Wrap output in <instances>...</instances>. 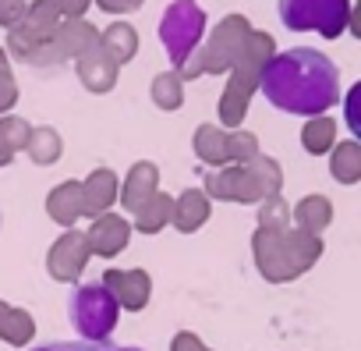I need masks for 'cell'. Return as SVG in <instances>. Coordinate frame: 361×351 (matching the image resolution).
I'll list each match as a JSON object with an SVG mask.
<instances>
[{"mask_svg":"<svg viewBox=\"0 0 361 351\" xmlns=\"http://www.w3.org/2000/svg\"><path fill=\"white\" fill-rule=\"evenodd\" d=\"M68 323L75 326L78 340L106 344L121 323V298L103 280H82L68 291Z\"/></svg>","mask_w":361,"mask_h":351,"instance_id":"7a4b0ae2","label":"cell"},{"mask_svg":"<svg viewBox=\"0 0 361 351\" xmlns=\"http://www.w3.org/2000/svg\"><path fill=\"white\" fill-rule=\"evenodd\" d=\"M343 121H347L350 135L361 138V82H354L350 93L343 96Z\"/></svg>","mask_w":361,"mask_h":351,"instance_id":"5b68a950","label":"cell"},{"mask_svg":"<svg viewBox=\"0 0 361 351\" xmlns=\"http://www.w3.org/2000/svg\"><path fill=\"white\" fill-rule=\"evenodd\" d=\"M276 11L290 32H319L326 40L343 36L350 25V0H280Z\"/></svg>","mask_w":361,"mask_h":351,"instance_id":"277c9868","label":"cell"},{"mask_svg":"<svg viewBox=\"0 0 361 351\" xmlns=\"http://www.w3.org/2000/svg\"><path fill=\"white\" fill-rule=\"evenodd\" d=\"M92 351H145V347H135V344H96Z\"/></svg>","mask_w":361,"mask_h":351,"instance_id":"52a82bcc","label":"cell"},{"mask_svg":"<svg viewBox=\"0 0 361 351\" xmlns=\"http://www.w3.org/2000/svg\"><path fill=\"white\" fill-rule=\"evenodd\" d=\"M202 36H206V11L195 4V0H173V4L163 11L159 43H163L173 68H185V61L202 43Z\"/></svg>","mask_w":361,"mask_h":351,"instance_id":"3957f363","label":"cell"},{"mask_svg":"<svg viewBox=\"0 0 361 351\" xmlns=\"http://www.w3.org/2000/svg\"><path fill=\"white\" fill-rule=\"evenodd\" d=\"M259 89L276 110L298 114V117H315V114H326L329 107H336L340 71L322 50L290 47L266 61V68L259 75Z\"/></svg>","mask_w":361,"mask_h":351,"instance_id":"6da1fadb","label":"cell"},{"mask_svg":"<svg viewBox=\"0 0 361 351\" xmlns=\"http://www.w3.org/2000/svg\"><path fill=\"white\" fill-rule=\"evenodd\" d=\"M96 344H85V340H43L29 351H92Z\"/></svg>","mask_w":361,"mask_h":351,"instance_id":"8992f818","label":"cell"}]
</instances>
